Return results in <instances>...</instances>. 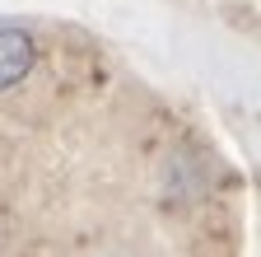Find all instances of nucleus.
<instances>
[{
	"label": "nucleus",
	"mask_w": 261,
	"mask_h": 257,
	"mask_svg": "<svg viewBox=\"0 0 261 257\" xmlns=\"http://www.w3.org/2000/svg\"><path fill=\"white\" fill-rule=\"evenodd\" d=\"M38 66V38L19 24H0V94L23 84Z\"/></svg>",
	"instance_id": "f257e3e1"
}]
</instances>
